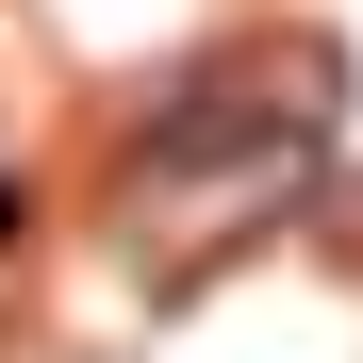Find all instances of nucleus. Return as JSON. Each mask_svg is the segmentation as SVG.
Returning <instances> with one entry per match:
<instances>
[{
  "label": "nucleus",
  "instance_id": "obj_1",
  "mask_svg": "<svg viewBox=\"0 0 363 363\" xmlns=\"http://www.w3.org/2000/svg\"><path fill=\"white\" fill-rule=\"evenodd\" d=\"M347 99V50L330 33H264L231 67H182L133 116V231H248L314 182V133Z\"/></svg>",
  "mask_w": 363,
  "mask_h": 363
},
{
  "label": "nucleus",
  "instance_id": "obj_2",
  "mask_svg": "<svg viewBox=\"0 0 363 363\" xmlns=\"http://www.w3.org/2000/svg\"><path fill=\"white\" fill-rule=\"evenodd\" d=\"M17 231H33V199H17V165H0V264H17Z\"/></svg>",
  "mask_w": 363,
  "mask_h": 363
}]
</instances>
